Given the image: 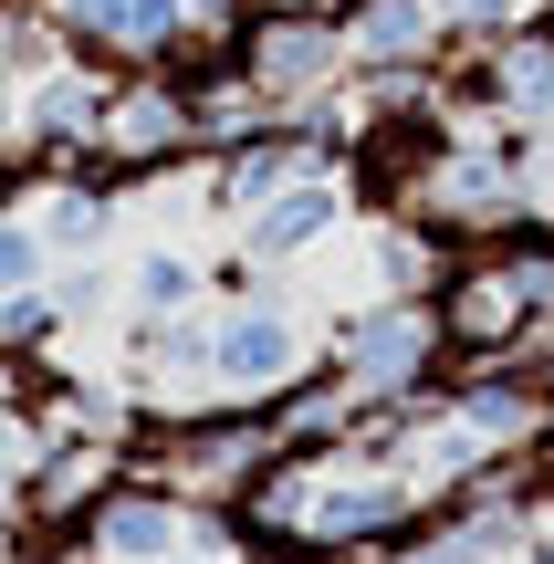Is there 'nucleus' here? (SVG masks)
Masks as SVG:
<instances>
[{
	"mask_svg": "<svg viewBox=\"0 0 554 564\" xmlns=\"http://www.w3.org/2000/svg\"><path fill=\"white\" fill-rule=\"evenodd\" d=\"M492 74H502V116L523 137L554 147V21H523V32L492 42Z\"/></svg>",
	"mask_w": 554,
	"mask_h": 564,
	"instance_id": "10",
	"label": "nucleus"
},
{
	"mask_svg": "<svg viewBox=\"0 0 554 564\" xmlns=\"http://www.w3.org/2000/svg\"><path fill=\"white\" fill-rule=\"evenodd\" d=\"M53 11V32L74 42L84 63H105V74H146V63L178 53V0H42Z\"/></svg>",
	"mask_w": 554,
	"mask_h": 564,
	"instance_id": "5",
	"label": "nucleus"
},
{
	"mask_svg": "<svg viewBox=\"0 0 554 564\" xmlns=\"http://www.w3.org/2000/svg\"><path fill=\"white\" fill-rule=\"evenodd\" d=\"M346 11H251L241 32V74L262 84L272 116H304V105H335L346 84Z\"/></svg>",
	"mask_w": 554,
	"mask_h": 564,
	"instance_id": "2",
	"label": "nucleus"
},
{
	"mask_svg": "<svg viewBox=\"0 0 554 564\" xmlns=\"http://www.w3.org/2000/svg\"><path fill=\"white\" fill-rule=\"evenodd\" d=\"M84 554L105 564H157V554H188V502L167 481H146V470H126L116 491H105L95 512H84Z\"/></svg>",
	"mask_w": 554,
	"mask_h": 564,
	"instance_id": "6",
	"label": "nucleus"
},
{
	"mask_svg": "<svg viewBox=\"0 0 554 564\" xmlns=\"http://www.w3.org/2000/svg\"><path fill=\"white\" fill-rule=\"evenodd\" d=\"M335 220H346V188H335V178H293L283 199H262V209L241 220V230H251L241 251H251L262 272H272V262H314V251L335 241Z\"/></svg>",
	"mask_w": 554,
	"mask_h": 564,
	"instance_id": "8",
	"label": "nucleus"
},
{
	"mask_svg": "<svg viewBox=\"0 0 554 564\" xmlns=\"http://www.w3.org/2000/svg\"><path fill=\"white\" fill-rule=\"evenodd\" d=\"M513 564H554V512H534V533H523V554Z\"/></svg>",
	"mask_w": 554,
	"mask_h": 564,
	"instance_id": "18",
	"label": "nucleus"
},
{
	"mask_svg": "<svg viewBox=\"0 0 554 564\" xmlns=\"http://www.w3.org/2000/svg\"><path fill=\"white\" fill-rule=\"evenodd\" d=\"M314 366V324L293 314L283 293H241L220 324H209V377H220V398H283L293 377Z\"/></svg>",
	"mask_w": 554,
	"mask_h": 564,
	"instance_id": "4",
	"label": "nucleus"
},
{
	"mask_svg": "<svg viewBox=\"0 0 554 564\" xmlns=\"http://www.w3.org/2000/svg\"><path fill=\"white\" fill-rule=\"evenodd\" d=\"M157 564H199V554H157Z\"/></svg>",
	"mask_w": 554,
	"mask_h": 564,
	"instance_id": "19",
	"label": "nucleus"
},
{
	"mask_svg": "<svg viewBox=\"0 0 554 564\" xmlns=\"http://www.w3.org/2000/svg\"><path fill=\"white\" fill-rule=\"evenodd\" d=\"M199 303H209V272L188 262L178 241H157V251H137V262H126V314H137V324L199 314Z\"/></svg>",
	"mask_w": 554,
	"mask_h": 564,
	"instance_id": "11",
	"label": "nucleus"
},
{
	"mask_svg": "<svg viewBox=\"0 0 554 564\" xmlns=\"http://www.w3.org/2000/svg\"><path fill=\"white\" fill-rule=\"evenodd\" d=\"M377 564H460V554H450V533H439V523H430V533H409V544H388V554H377Z\"/></svg>",
	"mask_w": 554,
	"mask_h": 564,
	"instance_id": "17",
	"label": "nucleus"
},
{
	"mask_svg": "<svg viewBox=\"0 0 554 564\" xmlns=\"http://www.w3.org/2000/svg\"><path fill=\"white\" fill-rule=\"evenodd\" d=\"M32 282H53V241L21 199H0V293H32Z\"/></svg>",
	"mask_w": 554,
	"mask_h": 564,
	"instance_id": "15",
	"label": "nucleus"
},
{
	"mask_svg": "<svg viewBox=\"0 0 554 564\" xmlns=\"http://www.w3.org/2000/svg\"><path fill=\"white\" fill-rule=\"evenodd\" d=\"M325 366H335V377H346L367 408H409V398H430V387L450 377V345H439L430 293H377V303H356V314L335 324Z\"/></svg>",
	"mask_w": 554,
	"mask_h": 564,
	"instance_id": "1",
	"label": "nucleus"
},
{
	"mask_svg": "<svg viewBox=\"0 0 554 564\" xmlns=\"http://www.w3.org/2000/svg\"><path fill=\"white\" fill-rule=\"evenodd\" d=\"M21 460H32V419H21V398L0 387V481H11Z\"/></svg>",
	"mask_w": 554,
	"mask_h": 564,
	"instance_id": "16",
	"label": "nucleus"
},
{
	"mask_svg": "<svg viewBox=\"0 0 554 564\" xmlns=\"http://www.w3.org/2000/svg\"><path fill=\"white\" fill-rule=\"evenodd\" d=\"M116 178L105 167H63V178H42V199H32V220H42V241H53V262H105V241H116Z\"/></svg>",
	"mask_w": 554,
	"mask_h": 564,
	"instance_id": "7",
	"label": "nucleus"
},
{
	"mask_svg": "<svg viewBox=\"0 0 554 564\" xmlns=\"http://www.w3.org/2000/svg\"><path fill=\"white\" fill-rule=\"evenodd\" d=\"M430 11H439V42H450V53H492L502 32L544 21V0H430Z\"/></svg>",
	"mask_w": 554,
	"mask_h": 564,
	"instance_id": "14",
	"label": "nucleus"
},
{
	"mask_svg": "<svg viewBox=\"0 0 554 564\" xmlns=\"http://www.w3.org/2000/svg\"><path fill=\"white\" fill-rule=\"evenodd\" d=\"M199 158V126H188V84L178 74H116L105 84V116H95V158L105 178H157V167Z\"/></svg>",
	"mask_w": 554,
	"mask_h": 564,
	"instance_id": "3",
	"label": "nucleus"
},
{
	"mask_svg": "<svg viewBox=\"0 0 554 564\" xmlns=\"http://www.w3.org/2000/svg\"><path fill=\"white\" fill-rule=\"evenodd\" d=\"M346 53L367 74V63H439L450 42H439L430 0H346Z\"/></svg>",
	"mask_w": 554,
	"mask_h": 564,
	"instance_id": "9",
	"label": "nucleus"
},
{
	"mask_svg": "<svg viewBox=\"0 0 554 564\" xmlns=\"http://www.w3.org/2000/svg\"><path fill=\"white\" fill-rule=\"evenodd\" d=\"M439 272H450V251H439V230L398 209V220L377 230V293H430Z\"/></svg>",
	"mask_w": 554,
	"mask_h": 564,
	"instance_id": "13",
	"label": "nucleus"
},
{
	"mask_svg": "<svg viewBox=\"0 0 554 564\" xmlns=\"http://www.w3.org/2000/svg\"><path fill=\"white\" fill-rule=\"evenodd\" d=\"M63 335H74V314H63L53 282H32V293H0V356H11V366H53Z\"/></svg>",
	"mask_w": 554,
	"mask_h": 564,
	"instance_id": "12",
	"label": "nucleus"
}]
</instances>
